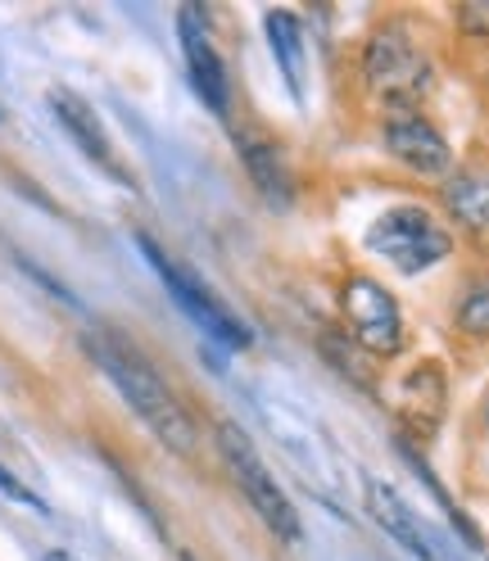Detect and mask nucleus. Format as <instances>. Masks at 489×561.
<instances>
[{"instance_id": "1", "label": "nucleus", "mask_w": 489, "mask_h": 561, "mask_svg": "<svg viewBox=\"0 0 489 561\" xmlns=\"http://www.w3.org/2000/svg\"><path fill=\"white\" fill-rule=\"evenodd\" d=\"M82 348L91 354V363L110 376V385L123 394V403L146 421V431L168 453H178V458H195L200 453V421L182 403V394L163 380V371L141 354V348L127 344L114 331H87Z\"/></svg>"}, {"instance_id": "12", "label": "nucleus", "mask_w": 489, "mask_h": 561, "mask_svg": "<svg viewBox=\"0 0 489 561\" xmlns=\"http://www.w3.org/2000/svg\"><path fill=\"white\" fill-rule=\"evenodd\" d=\"M50 114L59 118V127L68 131V140L95 163V168H104L114 182H123V186H132L136 191V182H132V172L123 168V159L114 154V140H110V131H104V123H100V114L91 110V104L82 100V95H73V91H50Z\"/></svg>"}, {"instance_id": "18", "label": "nucleus", "mask_w": 489, "mask_h": 561, "mask_svg": "<svg viewBox=\"0 0 489 561\" xmlns=\"http://www.w3.org/2000/svg\"><path fill=\"white\" fill-rule=\"evenodd\" d=\"M0 489H5V494H10V499H19L23 507H32V512H50V507H46V503H42L37 494H32V489H27V484H19V480H14V476H10L5 467H0Z\"/></svg>"}, {"instance_id": "17", "label": "nucleus", "mask_w": 489, "mask_h": 561, "mask_svg": "<svg viewBox=\"0 0 489 561\" xmlns=\"http://www.w3.org/2000/svg\"><path fill=\"white\" fill-rule=\"evenodd\" d=\"M453 23H458L463 37L489 42V0H467V5H453Z\"/></svg>"}, {"instance_id": "9", "label": "nucleus", "mask_w": 489, "mask_h": 561, "mask_svg": "<svg viewBox=\"0 0 489 561\" xmlns=\"http://www.w3.org/2000/svg\"><path fill=\"white\" fill-rule=\"evenodd\" d=\"M440 208L453 236L489 259V163H463L440 182Z\"/></svg>"}, {"instance_id": "11", "label": "nucleus", "mask_w": 489, "mask_h": 561, "mask_svg": "<svg viewBox=\"0 0 489 561\" xmlns=\"http://www.w3.org/2000/svg\"><path fill=\"white\" fill-rule=\"evenodd\" d=\"M236 159L244 168V178H250V186L263 195V204L276 208V214H286L295 204V178H291V163H286L282 146L263 131L236 127Z\"/></svg>"}, {"instance_id": "8", "label": "nucleus", "mask_w": 489, "mask_h": 561, "mask_svg": "<svg viewBox=\"0 0 489 561\" xmlns=\"http://www.w3.org/2000/svg\"><path fill=\"white\" fill-rule=\"evenodd\" d=\"M395 416H399V426L412 435V439H422L431 444L444 426V416H448V371L440 358H417L399 385H395Z\"/></svg>"}, {"instance_id": "5", "label": "nucleus", "mask_w": 489, "mask_h": 561, "mask_svg": "<svg viewBox=\"0 0 489 561\" xmlns=\"http://www.w3.org/2000/svg\"><path fill=\"white\" fill-rule=\"evenodd\" d=\"M340 304V327L372 363H390L408 348V318L399 295L376 280L372 272H349L336 290Z\"/></svg>"}, {"instance_id": "3", "label": "nucleus", "mask_w": 489, "mask_h": 561, "mask_svg": "<svg viewBox=\"0 0 489 561\" xmlns=\"http://www.w3.org/2000/svg\"><path fill=\"white\" fill-rule=\"evenodd\" d=\"M363 250L376 254L386 267L399 276H422L453 259L458 236L448 231V222L427 204H390L386 214H376L372 227L363 231Z\"/></svg>"}, {"instance_id": "13", "label": "nucleus", "mask_w": 489, "mask_h": 561, "mask_svg": "<svg viewBox=\"0 0 489 561\" xmlns=\"http://www.w3.org/2000/svg\"><path fill=\"white\" fill-rule=\"evenodd\" d=\"M363 484H367V512L376 516L380 530H386L399 548H408L417 561H435V548H431V539L422 530V520H417V512L399 499V489L386 484V480H376V476H367Z\"/></svg>"}, {"instance_id": "6", "label": "nucleus", "mask_w": 489, "mask_h": 561, "mask_svg": "<svg viewBox=\"0 0 489 561\" xmlns=\"http://www.w3.org/2000/svg\"><path fill=\"white\" fill-rule=\"evenodd\" d=\"M136 244H141V254H146V263L159 272V280H163V290L178 299V308L186 312V318L208 335V340H218L223 348H244L250 344V327L244 322H236L231 318V308L204 286V280L195 276V272H186L182 263H172L159 244L146 236V231H136Z\"/></svg>"}, {"instance_id": "14", "label": "nucleus", "mask_w": 489, "mask_h": 561, "mask_svg": "<svg viewBox=\"0 0 489 561\" xmlns=\"http://www.w3.org/2000/svg\"><path fill=\"white\" fill-rule=\"evenodd\" d=\"M448 322L463 340L471 344H489V267L471 272L458 295H453V308H448Z\"/></svg>"}, {"instance_id": "10", "label": "nucleus", "mask_w": 489, "mask_h": 561, "mask_svg": "<svg viewBox=\"0 0 489 561\" xmlns=\"http://www.w3.org/2000/svg\"><path fill=\"white\" fill-rule=\"evenodd\" d=\"M178 32H182V55H186V68H191V87L200 91V100L218 118H227L231 114V78H227L223 55L214 50V42H208L204 10L200 5H182L178 10Z\"/></svg>"}, {"instance_id": "7", "label": "nucleus", "mask_w": 489, "mask_h": 561, "mask_svg": "<svg viewBox=\"0 0 489 561\" xmlns=\"http://www.w3.org/2000/svg\"><path fill=\"white\" fill-rule=\"evenodd\" d=\"M380 146L395 163H403L412 178L444 182L453 172V146L440 131V123L422 110H399L380 118Z\"/></svg>"}, {"instance_id": "2", "label": "nucleus", "mask_w": 489, "mask_h": 561, "mask_svg": "<svg viewBox=\"0 0 489 561\" xmlns=\"http://www.w3.org/2000/svg\"><path fill=\"white\" fill-rule=\"evenodd\" d=\"M359 82L372 104H380L386 114H399L422 110V100L435 87V68L422 42L403 23H376L359 50Z\"/></svg>"}, {"instance_id": "4", "label": "nucleus", "mask_w": 489, "mask_h": 561, "mask_svg": "<svg viewBox=\"0 0 489 561\" xmlns=\"http://www.w3.org/2000/svg\"><path fill=\"white\" fill-rule=\"evenodd\" d=\"M214 444L227 462V476L236 480L240 499L250 503V512L268 525V530L282 539V543H304V520H299V507L291 503V494L276 484L272 467L263 462V453L254 448V439L244 435L236 421H218L214 426Z\"/></svg>"}, {"instance_id": "15", "label": "nucleus", "mask_w": 489, "mask_h": 561, "mask_svg": "<svg viewBox=\"0 0 489 561\" xmlns=\"http://www.w3.org/2000/svg\"><path fill=\"white\" fill-rule=\"evenodd\" d=\"M263 27H268V46L276 55V68H282L291 91L299 95L304 91V32H299L295 14L291 10H268L263 14Z\"/></svg>"}, {"instance_id": "16", "label": "nucleus", "mask_w": 489, "mask_h": 561, "mask_svg": "<svg viewBox=\"0 0 489 561\" xmlns=\"http://www.w3.org/2000/svg\"><path fill=\"white\" fill-rule=\"evenodd\" d=\"M322 354H327V363L340 371V376H349V380H354V385H363V390H376V385H372V371H367V354H363V348L354 344V340H349L344 331L336 335H322Z\"/></svg>"}]
</instances>
